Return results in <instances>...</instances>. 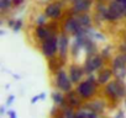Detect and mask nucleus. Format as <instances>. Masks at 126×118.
Masks as SVG:
<instances>
[{
	"label": "nucleus",
	"mask_w": 126,
	"mask_h": 118,
	"mask_svg": "<svg viewBox=\"0 0 126 118\" xmlns=\"http://www.w3.org/2000/svg\"><path fill=\"white\" fill-rule=\"evenodd\" d=\"M42 50H43L45 55H47V57L53 55V53L57 50V41H56V38H53V37L48 38V39L43 43Z\"/></svg>",
	"instance_id": "1"
},
{
	"label": "nucleus",
	"mask_w": 126,
	"mask_h": 118,
	"mask_svg": "<svg viewBox=\"0 0 126 118\" xmlns=\"http://www.w3.org/2000/svg\"><path fill=\"white\" fill-rule=\"evenodd\" d=\"M78 92H79L83 97H89V96H92L93 92H94V85H93L92 80H90V81H84V83H82V84L79 85V87H78Z\"/></svg>",
	"instance_id": "2"
},
{
	"label": "nucleus",
	"mask_w": 126,
	"mask_h": 118,
	"mask_svg": "<svg viewBox=\"0 0 126 118\" xmlns=\"http://www.w3.org/2000/svg\"><path fill=\"white\" fill-rule=\"evenodd\" d=\"M57 84L62 90H64V91H68L71 89V81H69V79H68V76L64 71H59Z\"/></svg>",
	"instance_id": "3"
},
{
	"label": "nucleus",
	"mask_w": 126,
	"mask_h": 118,
	"mask_svg": "<svg viewBox=\"0 0 126 118\" xmlns=\"http://www.w3.org/2000/svg\"><path fill=\"white\" fill-rule=\"evenodd\" d=\"M106 92H108L110 96L116 97V96H122L125 91L122 90V87H119V85H117L116 83H111V84L108 85V87H106Z\"/></svg>",
	"instance_id": "4"
},
{
	"label": "nucleus",
	"mask_w": 126,
	"mask_h": 118,
	"mask_svg": "<svg viewBox=\"0 0 126 118\" xmlns=\"http://www.w3.org/2000/svg\"><path fill=\"white\" fill-rule=\"evenodd\" d=\"M46 15L52 17V19H57L61 15V6L58 4H51L46 8Z\"/></svg>",
	"instance_id": "5"
},
{
	"label": "nucleus",
	"mask_w": 126,
	"mask_h": 118,
	"mask_svg": "<svg viewBox=\"0 0 126 118\" xmlns=\"http://www.w3.org/2000/svg\"><path fill=\"white\" fill-rule=\"evenodd\" d=\"M100 65H101V59H100L99 57L92 58L88 62V64H87V70H88V71H93V70L98 69Z\"/></svg>",
	"instance_id": "6"
},
{
	"label": "nucleus",
	"mask_w": 126,
	"mask_h": 118,
	"mask_svg": "<svg viewBox=\"0 0 126 118\" xmlns=\"http://www.w3.org/2000/svg\"><path fill=\"white\" fill-rule=\"evenodd\" d=\"M66 30L67 31H71V32H76L78 28H79V21H77L76 19H68L66 25H64Z\"/></svg>",
	"instance_id": "7"
},
{
	"label": "nucleus",
	"mask_w": 126,
	"mask_h": 118,
	"mask_svg": "<svg viewBox=\"0 0 126 118\" xmlns=\"http://www.w3.org/2000/svg\"><path fill=\"white\" fill-rule=\"evenodd\" d=\"M89 5H90V3L88 0H79V1L74 3V10L76 11H87Z\"/></svg>",
	"instance_id": "8"
},
{
	"label": "nucleus",
	"mask_w": 126,
	"mask_h": 118,
	"mask_svg": "<svg viewBox=\"0 0 126 118\" xmlns=\"http://www.w3.org/2000/svg\"><path fill=\"white\" fill-rule=\"evenodd\" d=\"M80 75H82V71L78 68H74L73 67L71 69V79H72V81H78L79 78H80Z\"/></svg>",
	"instance_id": "9"
},
{
	"label": "nucleus",
	"mask_w": 126,
	"mask_h": 118,
	"mask_svg": "<svg viewBox=\"0 0 126 118\" xmlns=\"http://www.w3.org/2000/svg\"><path fill=\"white\" fill-rule=\"evenodd\" d=\"M58 43H59V49H61L62 55H64L66 54V50H67V38L66 37H61L59 41H58Z\"/></svg>",
	"instance_id": "10"
},
{
	"label": "nucleus",
	"mask_w": 126,
	"mask_h": 118,
	"mask_svg": "<svg viewBox=\"0 0 126 118\" xmlns=\"http://www.w3.org/2000/svg\"><path fill=\"white\" fill-rule=\"evenodd\" d=\"M36 35H37L40 38H47V37H48V32H47V30H46L45 27H42V26H38V27H37V30H36Z\"/></svg>",
	"instance_id": "11"
},
{
	"label": "nucleus",
	"mask_w": 126,
	"mask_h": 118,
	"mask_svg": "<svg viewBox=\"0 0 126 118\" xmlns=\"http://www.w3.org/2000/svg\"><path fill=\"white\" fill-rule=\"evenodd\" d=\"M110 78V71L109 70H105L103 71L100 75H99V83H106Z\"/></svg>",
	"instance_id": "12"
},
{
	"label": "nucleus",
	"mask_w": 126,
	"mask_h": 118,
	"mask_svg": "<svg viewBox=\"0 0 126 118\" xmlns=\"http://www.w3.org/2000/svg\"><path fill=\"white\" fill-rule=\"evenodd\" d=\"M79 24L80 25H84V26H88L90 24V17L88 15H83L79 17Z\"/></svg>",
	"instance_id": "13"
},
{
	"label": "nucleus",
	"mask_w": 126,
	"mask_h": 118,
	"mask_svg": "<svg viewBox=\"0 0 126 118\" xmlns=\"http://www.w3.org/2000/svg\"><path fill=\"white\" fill-rule=\"evenodd\" d=\"M53 97H54V101H56L57 103H62V101H63L62 95H59V94H54V95H53Z\"/></svg>",
	"instance_id": "14"
},
{
	"label": "nucleus",
	"mask_w": 126,
	"mask_h": 118,
	"mask_svg": "<svg viewBox=\"0 0 126 118\" xmlns=\"http://www.w3.org/2000/svg\"><path fill=\"white\" fill-rule=\"evenodd\" d=\"M11 4V0H1V9H6Z\"/></svg>",
	"instance_id": "15"
},
{
	"label": "nucleus",
	"mask_w": 126,
	"mask_h": 118,
	"mask_svg": "<svg viewBox=\"0 0 126 118\" xmlns=\"http://www.w3.org/2000/svg\"><path fill=\"white\" fill-rule=\"evenodd\" d=\"M74 118H87V114L84 112H79V113H77L74 116Z\"/></svg>",
	"instance_id": "16"
},
{
	"label": "nucleus",
	"mask_w": 126,
	"mask_h": 118,
	"mask_svg": "<svg viewBox=\"0 0 126 118\" xmlns=\"http://www.w3.org/2000/svg\"><path fill=\"white\" fill-rule=\"evenodd\" d=\"M66 118H74V114L72 111H67L66 112Z\"/></svg>",
	"instance_id": "17"
},
{
	"label": "nucleus",
	"mask_w": 126,
	"mask_h": 118,
	"mask_svg": "<svg viewBox=\"0 0 126 118\" xmlns=\"http://www.w3.org/2000/svg\"><path fill=\"white\" fill-rule=\"evenodd\" d=\"M20 27H21V21H17L16 25H15V27H14V30H15V31H19Z\"/></svg>",
	"instance_id": "18"
},
{
	"label": "nucleus",
	"mask_w": 126,
	"mask_h": 118,
	"mask_svg": "<svg viewBox=\"0 0 126 118\" xmlns=\"http://www.w3.org/2000/svg\"><path fill=\"white\" fill-rule=\"evenodd\" d=\"M87 118H96V114L90 112V113H88V114H87Z\"/></svg>",
	"instance_id": "19"
},
{
	"label": "nucleus",
	"mask_w": 126,
	"mask_h": 118,
	"mask_svg": "<svg viewBox=\"0 0 126 118\" xmlns=\"http://www.w3.org/2000/svg\"><path fill=\"white\" fill-rule=\"evenodd\" d=\"M43 22H45V19H43V17H38V19H37V24H38V25H40V24L42 25Z\"/></svg>",
	"instance_id": "20"
},
{
	"label": "nucleus",
	"mask_w": 126,
	"mask_h": 118,
	"mask_svg": "<svg viewBox=\"0 0 126 118\" xmlns=\"http://www.w3.org/2000/svg\"><path fill=\"white\" fill-rule=\"evenodd\" d=\"M13 100H14V96H10V97H9V100H8V103L10 105V103L13 102Z\"/></svg>",
	"instance_id": "21"
},
{
	"label": "nucleus",
	"mask_w": 126,
	"mask_h": 118,
	"mask_svg": "<svg viewBox=\"0 0 126 118\" xmlns=\"http://www.w3.org/2000/svg\"><path fill=\"white\" fill-rule=\"evenodd\" d=\"M10 114H11V118H16V113L15 112H10Z\"/></svg>",
	"instance_id": "22"
},
{
	"label": "nucleus",
	"mask_w": 126,
	"mask_h": 118,
	"mask_svg": "<svg viewBox=\"0 0 126 118\" xmlns=\"http://www.w3.org/2000/svg\"><path fill=\"white\" fill-rule=\"evenodd\" d=\"M40 97H41V96H36V97H33V100H32V102H36V101H37V100H38Z\"/></svg>",
	"instance_id": "23"
},
{
	"label": "nucleus",
	"mask_w": 126,
	"mask_h": 118,
	"mask_svg": "<svg viewBox=\"0 0 126 118\" xmlns=\"http://www.w3.org/2000/svg\"><path fill=\"white\" fill-rule=\"evenodd\" d=\"M122 6H124V9L126 10V1H124V3H122Z\"/></svg>",
	"instance_id": "24"
},
{
	"label": "nucleus",
	"mask_w": 126,
	"mask_h": 118,
	"mask_svg": "<svg viewBox=\"0 0 126 118\" xmlns=\"http://www.w3.org/2000/svg\"><path fill=\"white\" fill-rule=\"evenodd\" d=\"M73 1H74V3H76V1H79V0H73Z\"/></svg>",
	"instance_id": "25"
}]
</instances>
